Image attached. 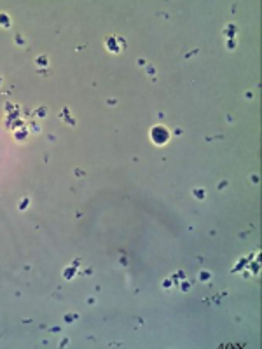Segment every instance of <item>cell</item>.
<instances>
[{"label":"cell","instance_id":"6da1fadb","mask_svg":"<svg viewBox=\"0 0 262 349\" xmlns=\"http://www.w3.org/2000/svg\"><path fill=\"white\" fill-rule=\"evenodd\" d=\"M152 138L157 142V144H163L164 140H168V133L164 127H156V129H152Z\"/></svg>","mask_w":262,"mask_h":349}]
</instances>
